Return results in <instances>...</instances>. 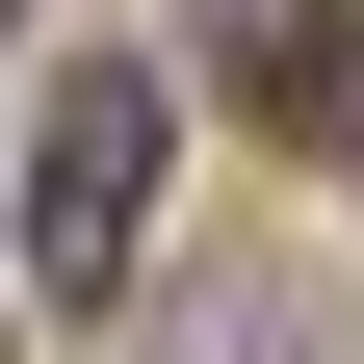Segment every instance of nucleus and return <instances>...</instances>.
<instances>
[{
	"instance_id": "obj_1",
	"label": "nucleus",
	"mask_w": 364,
	"mask_h": 364,
	"mask_svg": "<svg viewBox=\"0 0 364 364\" xmlns=\"http://www.w3.org/2000/svg\"><path fill=\"white\" fill-rule=\"evenodd\" d=\"M130 208H156V78H53V130H26V287H105L130 260Z\"/></svg>"
},
{
	"instance_id": "obj_2",
	"label": "nucleus",
	"mask_w": 364,
	"mask_h": 364,
	"mask_svg": "<svg viewBox=\"0 0 364 364\" xmlns=\"http://www.w3.org/2000/svg\"><path fill=\"white\" fill-rule=\"evenodd\" d=\"M182 26H208L235 105H312V78H338V0H182Z\"/></svg>"
}]
</instances>
